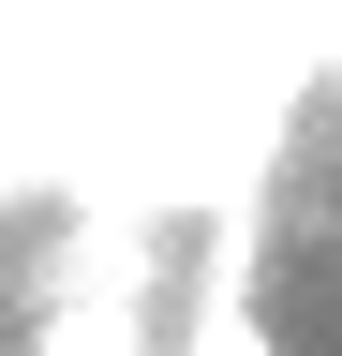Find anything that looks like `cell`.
Returning <instances> with one entry per match:
<instances>
[{
  "label": "cell",
  "instance_id": "1",
  "mask_svg": "<svg viewBox=\"0 0 342 356\" xmlns=\"http://www.w3.org/2000/svg\"><path fill=\"white\" fill-rule=\"evenodd\" d=\"M30 356H149V312L134 297H60L45 327H30Z\"/></svg>",
  "mask_w": 342,
  "mask_h": 356
},
{
  "label": "cell",
  "instance_id": "2",
  "mask_svg": "<svg viewBox=\"0 0 342 356\" xmlns=\"http://www.w3.org/2000/svg\"><path fill=\"white\" fill-rule=\"evenodd\" d=\"M194 356H268V327H253L224 282H208V312H194Z\"/></svg>",
  "mask_w": 342,
  "mask_h": 356
}]
</instances>
